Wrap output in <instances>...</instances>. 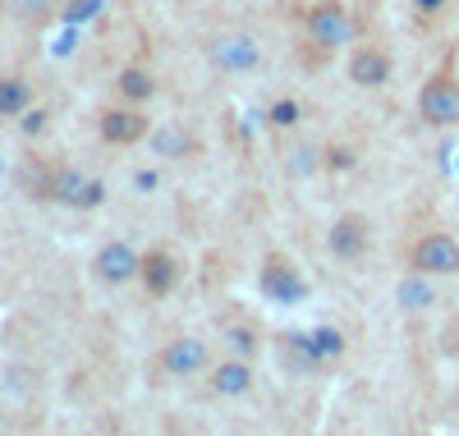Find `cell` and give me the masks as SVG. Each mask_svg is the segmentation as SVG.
Here are the masks:
<instances>
[{
  "label": "cell",
  "instance_id": "obj_24",
  "mask_svg": "<svg viewBox=\"0 0 459 436\" xmlns=\"http://www.w3.org/2000/svg\"><path fill=\"white\" fill-rule=\"evenodd\" d=\"M350 161H354V156H350V152H340V147L326 152V166H335V170H340V166H350Z\"/></svg>",
  "mask_w": 459,
  "mask_h": 436
},
{
  "label": "cell",
  "instance_id": "obj_13",
  "mask_svg": "<svg viewBox=\"0 0 459 436\" xmlns=\"http://www.w3.org/2000/svg\"><path fill=\"white\" fill-rule=\"evenodd\" d=\"M248 386H253L248 359H230V363H221V368L212 372V390H216V395H244Z\"/></svg>",
  "mask_w": 459,
  "mask_h": 436
},
{
  "label": "cell",
  "instance_id": "obj_21",
  "mask_svg": "<svg viewBox=\"0 0 459 436\" xmlns=\"http://www.w3.org/2000/svg\"><path fill=\"white\" fill-rule=\"evenodd\" d=\"M157 147H161L166 156H184V152H188V138H184V134H157Z\"/></svg>",
  "mask_w": 459,
  "mask_h": 436
},
{
  "label": "cell",
  "instance_id": "obj_20",
  "mask_svg": "<svg viewBox=\"0 0 459 436\" xmlns=\"http://www.w3.org/2000/svg\"><path fill=\"white\" fill-rule=\"evenodd\" d=\"M225 340H230V349H235L239 359H248V353H253V344H257L248 327H235V331H225Z\"/></svg>",
  "mask_w": 459,
  "mask_h": 436
},
{
  "label": "cell",
  "instance_id": "obj_12",
  "mask_svg": "<svg viewBox=\"0 0 459 436\" xmlns=\"http://www.w3.org/2000/svg\"><path fill=\"white\" fill-rule=\"evenodd\" d=\"M138 275H143L147 294H157V299H161V294H170V290H175L179 266H175V257H170V253H161V249H157V253H147V257H143V271H138Z\"/></svg>",
  "mask_w": 459,
  "mask_h": 436
},
{
  "label": "cell",
  "instance_id": "obj_25",
  "mask_svg": "<svg viewBox=\"0 0 459 436\" xmlns=\"http://www.w3.org/2000/svg\"><path fill=\"white\" fill-rule=\"evenodd\" d=\"M413 5H418V10H428V14H432V10H441V5H446V0H413Z\"/></svg>",
  "mask_w": 459,
  "mask_h": 436
},
{
  "label": "cell",
  "instance_id": "obj_2",
  "mask_svg": "<svg viewBox=\"0 0 459 436\" xmlns=\"http://www.w3.org/2000/svg\"><path fill=\"white\" fill-rule=\"evenodd\" d=\"M418 110H423V120L432 129L459 125V83H455L450 74H437L432 83L423 88V97H418Z\"/></svg>",
  "mask_w": 459,
  "mask_h": 436
},
{
  "label": "cell",
  "instance_id": "obj_3",
  "mask_svg": "<svg viewBox=\"0 0 459 436\" xmlns=\"http://www.w3.org/2000/svg\"><path fill=\"white\" fill-rule=\"evenodd\" d=\"M413 271L423 275H455L459 271V244L450 234H423L413 244Z\"/></svg>",
  "mask_w": 459,
  "mask_h": 436
},
{
  "label": "cell",
  "instance_id": "obj_14",
  "mask_svg": "<svg viewBox=\"0 0 459 436\" xmlns=\"http://www.w3.org/2000/svg\"><path fill=\"white\" fill-rule=\"evenodd\" d=\"M395 299H400V308H409V312H423V308L437 303V290L428 285V275L418 271V275H404V281H400Z\"/></svg>",
  "mask_w": 459,
  "mask_h": 436
},
{
  "label": "cell",
  "instance_id": "obj_23",
  "mask_svg": "<svg viewBox=\"0 0 459 436\" xmlns=\"http://www.w3.org/2000/svg\"><path fill=\"white\" fill-rule=\"evenodd\" d=\"M47 129V110H28L23 115V134H42Z\"/></svg>",
  "mask_w": 459,
  "mask_h": 436
},
{
  "label": "cell",
  "instance_id": "obj_10",
  "mask_svg": "<svg viewBox=\"0 0 459 436\" xmlns=\"http://www.w3.org/2000/svg\"><path fill=\"white\" fill-rule=\"evenodd\" d=\"M350 83L363 88V92L386 88V83H391V60L381 56V51H372V47L354 51V60H350Z\"/></svg>",
  "mask_w": 459,
  "mask_h": 436
},
{
  "label": "cell",
  "instance_id": "obj_7",
  "mask_svg": "<svg viewBox=\"0 0 459 436\" xmlns=\"http://www.w3.org/2000/svg\"><path fill=\"white\" fill-rule=\"evenodd\" d=\"M207 363H212V353H207V344L194 340V336H179V340H170V344L161 349V368H166L170 377H198Z\"/></svg>",
  "mask_w": 459,
  "mask_h": 436
},
{
  "label": "cell",
  "instance_id": "obj_1",
  "mask_svg": "<svg viewBox=\"0 0 459 436\" xmlns=\"http://www.w3.org/2000/svg\"><path fill=\"white\" fill-rule=\"evenodd\" d=\"M207 56H212V65L221 74H248V69H257L262 47H257V37H248V32H221V37H212Z\"/></svg>",
  "mask_w": 459,
  "mask_h": 436
},
{
  "label": "cell",
  "instance_id": "obj_4",
  "mask_svg": "<svg viewBox=\"0 0 459 436\" xmlns=\"http://www.w3.org/2000/svg\"><path fill=\"white\" fill-rule=\"evenodd\" d=\"M47 197H56V203H65V207H97L106 197V188L97 179H83L79 170H56L47 179Z\"/></svg>",
  "mask_w": 459,
  "mask_h": 436
},
{
  "label": "cell",
  "instance_id": "obj_9",
  "mask_svg": "<svg viewBox=\"0 0 459 436\" xmlns=\"http://www.w3.org/2000/svg\"><path fill=\"white\" fill-rule=\"evenodd\" d=\"M138 271H143V257H138L129 244H106V249L97 253V275H101V281H110V285L134 281Z\"/></svg>",
  "mask_w": 459,
  "mask_h": 436
},
{
  "label": "cell",
  "instance_id": "obj_17",
  "mask_svg": "<svg viewBox=\"0 0 459 436\" xmlns=\"http://www.w3.org/2000/svg\"><path fill=\"white\" fill-rule=\"evenodd\" d=\"M317 166H322V147H317V143H303V147L290 152V170H294V175H313Z\"/></svg>",
  "mask_w": 459,
  "mask_h": 436
},
{
  "label": "cell",
  "instance_id": "obj_22",
  "mask_svg": "<svg viewBox=\"0 0 459 436\" xmlns=\"http://www.w3.org/2000/svg\"><path fill=\"white\" fill-rule=\"evenodd\" d=\"M97 5H101V0H74V5H69V23L92 19V14H97Z\"/></svg>",
  "mask_w": 459,
  "mask_h": 436
},
{
  "label": "cell",
  "instance_id": "obj_19",
  "mask_svg": "<svg viewBox=\"0 0 459 436\" xmlns=\"http://www.w3.org/2000/svg\"><path fill=\"white\" fill-rule=\"evenodd\" d=\"M10 10H14L19 19H28V23H32V19H42V14L51 10V0H10Z\"/></svg>",
  "mask_w": 459,
  "mask_h": 436
},
{
  "label": "cell",
  "instance_id": "obj_16",
  "mask_svg": "<svg viewBox=\"0 0 459 436\" xmlns=\"http://www.w3.org/2000/svg\"><path fill=\"white\" fill-rule=\"evenodd\" d=\"M28 106V83L23 78H0V115H19Z\"/></svg>",
  "mask_w": 459,
  "mask_h": 436
},
{
  "label": "cell",
  "instance_id": "obj_11",
  "mask_svg": "<svg viewBox=\"0 0 459 436\" xmlns=\"http://www.w3.org/2000/svg\"><path fill=\"white\" fill-rule=\"evenodd\" d=\"M143 134H147V115H138V110H106V115H101V138H106V143L129 147V143H138Z\"/></svg>",
  "mask_w": 459,
  "mask_h": 436
},
{
  "label": "cell",
  "instance_id": "obj_5",
  "mask_svg": "<svg viewBox=\"0 0 459 436\" xmlns=\"http://www.w3.org/2000/svg\"><path fill=\"white\" fill-rule=\"evenodd\" d=\"M262 290H266V299H276V303H299L308 285H303V275L281 253H272L262 262Z\"/></svg>",
  "mask_w": 459,
  "mask_h": 436
},
{
  "label": "cell",
  "instance_id": "obj_18",
  "mask_svg": "<svg viewBox=\"0 0 459 436\" xmlns=\"http://www.w3.org/2000/svg\"><path fill=\"white\" fill-rule=\"evenodd\" d=\"M299 115H303V110H299V101H276L266 120H272L276 129H290V125H299Z\"/></svg>",
  "mask_w": 459,
  "mask_h": 436
},
{
  "label": "cell",
  "instance_id": "obj_8",
  "mask_svg": "<svg viewBox=\"0 0 459 436\" xmlns=\"http://www.w3.org/2000/svg\"><path fill=\"white\" fill-rule=\"evenodd\" d=\"M331 253L335 257H344V262H354V257H363V249H368V221L359 216V212H344L335 225H331Z\"/></svg>",
  "mask_w": 459,
  "mask_h": 436
},
{
  "label": "cell",
  "instance_id": "obj_6",
  "mask_svg": "<svg viewBox=\"0 0 459 436\" xmlns=\"http://www.w3.org/2000/svg\"><path fill=\"white\" fill-rule=\"evenodd\" d=\"M350 32H354V23H350V14H344L335 0H326V5H317L313 14H308V37L317 47H344L350 42Z\"/></svg>",
  "mask_w": 459,
  "mask_h": 436
},
{
  "label": "cell",
  "instance_id": "obj_15",
  "mask_svg": "<svg viewBox=\"0 0 459 436\" xmlns=\"http://www.w3.org/2000/svg\"><path fill=\"white\" fill-rule=\"evenodd\" d=\"M120 92H125L129 101H147L152 92H157V83H152L147 69H120Z\"/></svg>",
  "mask_w": 459,
  "mask_h": 436
}]
</instances>
